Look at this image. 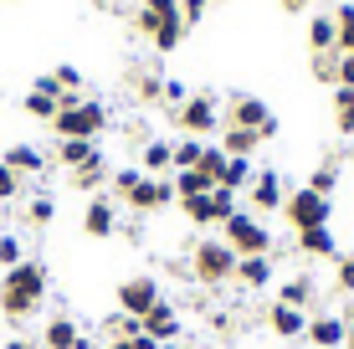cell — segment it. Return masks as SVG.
<instances>
[{"label":"cell","instance_id":"obj_1","mask_svg":"<svg viewBox=\"0 0 354 349\" xmlns=\"http://www.w3.org/2000/svg\"><path fill=\"white\" fill-rule=\"evenodd\" d=\"M46 287H52V278H46L41 262H16V267H6V278H0V314H6L10 323L41 314L46 303Z\"/></svg>","mask_w":354,"mask_h":349},{"label":"cell","instance_id":"obj_2","mask_svg":"<svg viewBox=\"0 0 354 349\" xmlns=\"http://www.w3.org/2000/svg\"><path fill=\"white\" fill-rule=\"evenodd\" d=\"M108 124H113V118H108V103L82 98V93H62V98H57V118H52L57 139H103Z\"/></svg>","mask_w":354,"mask_h":349},{"label":"cell","instance_id":"obj_3","mask_svg":"<svg viewBox=\"0 0 354 349\" xmlns=\"http://www.w3.org/2000/svg\"><path fill=\"white\" fill-rule=\"evenodd\" d=\"M221 242L236 252V257H272L277 252V232L262 221L257 211H231L226 221H221Z\"/></svg>","mask_w":354,"mask_h":349},{"label":"cell","instance_id":"obj_4","mask_svg":"<svg viewBox=\"0 0 354 349\" xmlns=\"http://www.w3.org/2000/svg\"><path fill=\"white\" fill-rule=\"evenodd\" d=\"M236 272V252H231L221 236H195L190 242V278L201 287H221Z\"/></svg>","mask_w":354,"mask_h":349},{"label":"cell","instance_id":"obj_5","mask_svg":"<svg viewBox=\"0 0 354 349\" xmlns=\"http://www.w3.org/2000/svg\"><path fill=\"white\" fill-rule=\"evenodd\" d=\"M277 216H283V226L298 236V232H313V226H328V216H334V200H324L319 190H308V185H292Z\"/></svg>","mask_w":354,"mask_h":349},{"label":"cell","instance_id":"obj_6","mask_svg":"<svg viewBox=\"0 0 354 349\" xmlns=\"http://www.w3.org/2000/svg\"><path fill=\"white\" fill-rule=\"evenodd\" d=\"M175 124L195 139H216L226 129V118H221V103H216L211 93H190V98L175 108Z\"/></svg>","mask_w":354,"mask_h":349},{"label":"cell","instance_id":"obj_7","mask_svg":"<svg viewBox=\"0 0 354 349\" xmlns=\"http://www.w3.org/2000/svg\"><path fill=\"white\" fill-rule=\"evenodd\" d=\"M165 298V287H160V278L154 272H133V278H124L113 287V303H118V314H133V319H144L154 303Z\"/></svg>","mask_w":354,"mask_h":349},{"label":"cell","instance_id":"obj_8","mask_svg":"<svg viewBox=\"0 0 354 349\" xmlns=\"http://www.w3.org/2000/svg\"><path fill=\"white\" fill-rule=\"evenodd\" d=\"M124 206L133 216H160V211H169V206H175V185H169V175H144Z\"/></svg>","mask_w":354,"mask_h":349},{"label":"cell","instance_id":"obj_9","mask_svg":"<svg viewBox=\"0 0 354 349\" xmlns=\"http://www.w3.org/2000/svg\"><path fill=\"white\" fill-rule=\"evenodd\" d=\"M139 31L149 36L154 52H165V57L180 52V46H185V36H190V26H185L180 16H154V10H144V6H139Z\"/></svg>","mask_w":354,"mask_h":349},{"label":"cell","instance_id":"obj_10","mask_svg":"<svg viewBox=\"0 0 354 349\" xmlns=\"http://www.w3.org/2000/svg\"><path fill=\"white\" fill-rule=\"evenodd\" d=\"M288 180L277 175V170H257L252 175V185H247V200H252V211L257 216H277L283 211V200H288Z\"/></svg>","mask_w":354,"mask_h":349},{"label":"cell","instance_id":"obj_11","mask_svg":"<svg viewBox=\"0 0 354 349\" xmlns=\"http://www.w3.org/2000/svg\"><path fill=\"white\" fill-rule=\"evenodd\" d=\"M283 272H277V252L272 257H236V272H231V283L247 287V293H267Z\"/></svg>","mask_w":354,"mask_h":349},{"label":"cell","instance_id":"obj_12","mask_svg":"<svg viewBox=\"0 0 354 349\" xmlns=\"http://www.w3.org/2000/svg\"><path fill=\"white\" fill-rule=\"evenodd\" d=\"M118 226H124V221H118V200L113 196H93L88 206H82V232H88L93 242H108Z\"/></svg>","mask_w":354,"mask_h":349},{"label":"cell","instance_id":"obj_13","mask_svg":"<svg viewBox=\"0 0 354 349\" xmlns=\"http://www.w3.org/2000/svg\"><path fill=\"white\" fill-rule=\"evenodd\" d=\"M139 323H144V334H149L154 344H175V339H185V319H180V308H175V303H165V298H160V303H154Z\"/></svg>","mask_w":354,"mask_h":349},{"label":"cell","instance_id":"obj_14","mask_svg":"<svg viewBox=\"0 0 354 349\" xmlns=\"http://www.w3.org/2000/svg\"><path fill=\"white\" fill-rule=\"evenodd\" d=\"M344 334H349V319L344 314H308V349H344Z\"/></svg>","mask_w":354,"mask_h":349},{"label":"cell","instance_id":"obj_15","mask_svg":"<svg viewBox=\"0 0 354 349\" xmlns=\"http://www.w3.org/2000/svg\"><path fill=\"white\" fill-rule=\"evenodd\" d=\"M221 118L231 129H262L267 118H272V108H267V98H257V93H236V98L221 108Z\"/></svg>","mask_w":354,"mask_h":349},{"label":"cell","instance_id":"obj_16","mask_svg":"<svg viewBox=\"0 0 354 349\" xmlns=\"http://www.w3.org/2000/svg\"><path fill=\"white\" fill-rule=\"evenodd\" d=\"M41 349H93V344H88V334H82V323L72 314H52L46 329H41Z\"/></svg>","mask_w":354,"mask_h":349},{"label":"cell","instance_id":"obj_17","mask_svg":"<svg viewBox=\"0 0 354 349\" xmlns=\"http://www.w3.org/2000/svg\"><path fill=\"white\" fill-rule=\"evenodd\" d=\"M267 329H272L277 344H303L308 314H303V308H288V303H272V308H267Z\"/></svg>","mask_w":354,"mask_h":349},{"label":"cell","instance_id":"obj_18","mask_svg":"<svg viewBox=\"0 0 354 349\" xmlns=\"http://www.w3.org/2000/svg\"><path fill=\"white\" fill-rule=\"evenodd\" d=\"M313 298H319V278H313V272H288V278H277V303L308 314Z\"/></svg>","mask_w":354,"mask_h":349},{"label":"cell","instance_id":"obj_19","mask_svg":"<svg viewBox=\"0 0 354 349\" xmlns=\"http://www.w3.org/2000/svg\"><path fill=\"white\" fill-rule=\"evenodd\" d=\"M292 242H298V252H303L308 262H334V257H339V236H334V226H313V232H298Z\"/></svg>","mask_w":354,"mask_h":349},{"label":"cell","instance_id":"obj_20","mask_svg":"<svg viewBox=\"0 0 354 349\" xmlns=\"http://www.w3.org/2000/svg\"><path fill=\"white\" fill-rule=\"evenodd\" d=\"M139 170L144 175H175V144H169V139H144Z\"/></svg>","mask_w":354,"mask_h":349},{"label":"cell","instance_id":"obj_21","mask_svg":"<svg viewBox=\"0 0 354 349\" xmlns=\"http://www.w3.org/2000/svg\"><path fill=\"white\" fill-rule=\"evenodd\" d=\"M72 175V190H88V196H103L108 190V175H113V164L97 154V160H88V164H77V170H67Z\"/></svg>","mask_w":354,"mask_h":349},{"label":"cell","instance_id":"obj_22","mask_svg":"<svg viewBox=\"0 0 354 349\" xmlns=\"http://www.w3.org/2000/svg\"><path fill=\"white\" fill-rule=\"evenodd\" d=\"M0 164H10V170L26 180V175H41V170H46V154L36 149V144H10V149L0 154Z\"/></svg>","mask_w":354,"mask_h":349},{"label":"cell","instance_id":"obj_23","mask_svg":"<svg viewBox=\"0 0 354 349\" xmlns=\"http://www.w3.org/2000/svg\"><path fill=\"white\" fill-rule=\"evenodd\" d=\"M97 139H62L57 144V164H62V170H77V164H88V160H97Z\"/></svg>","mask_w":354,"mask_h":349},{"label":"cell","instance_id":"obj_24","mask_svg":"<svg viewBox=\"0 0 354 349\" xmlns=\"http://www.w3.org/2000/svg\"><path fill=\"white\" fill-rule=\"evenodd\" d=\"M216 144H221L226 154H241V160H252V154L262 149V134H257V129H231V124H226Z\"/></svg>","mask_w":354,"mask_h":349},{"label":"cell","instance_id":"obj_25","mask_svg":"<svg viewBox=\"0 0 354 349\" xmlns=\"http://www.w3.org/2000/svg\"><path fill=\"white\" fill-rule=\"evenodd\" d=\"M334 41H339L334 16H324V10H319V16L308 21V46H313V57H319V52H334Z\"/></svg>","mask_w":354,"mask_h":349},{"label":"cell","instance_id":"obj_26","mask_svg":"<svg viewBox=\"0 0 354 349\" xmlns=\"http://www.w3.org/2000/svg\"><path fill=\"white\" fill-rule=\"evenodd\" d=\"M252 175H257V170H252V160L226 154V170H221V180H216V185H226V190H236V196H241V190L252 185Z\"/></svg>","mask_w":354,"mask_h":349},{"label":"cell","instance_id":"obj_27","mask_svg":"<svg viewBox=\"0 0 354 349\" xmlns=\"http://www.w3.org/2000/svg\"><path fill=\"white\" fill-rule=\"evenodd\" d=\"M334 129L354 139V88H334Z\"/></svg>","mask_w":354,"mask_h":349},{"label":"cell","instance_id":"obj_28","mask_svg":"<svg viewBox=\"0 0 354 349\" xmlns=\"http://www.w3.org/2000/svg\"><path fill=\"white\" fill-rule=\"evenodd\" d=\"M139 180H144V170H139V164H124V170H113V175H108V190H103V196H113V200H129Z\"/></svg>","mask_w":354,"mask_h":349},{"label":"cell","instance_id":"obj_29","mask_svg":"<svg viewBox=\"0 0 354 349\" xmlns=\"http://www.w3.org/2000/svg\"><path fill=\"white\" fill-rule=\"evenodd\" d=\"M303 185H308V190H319V196H324V200H334V190H339V164H334V160H324V164H313V175H308V180H303Z\"/></svg>","mask_w":354,"mask_h":349},{"label":"cell","instance_id":"obj_30","mask_svg":"<svg viewBox=\"0 0 354 349\" xmlns=\"http://www.w3.org/2000/svg\"><path fill=\"white\" fill-rule=\"evenodd\" d=\"M195 170H201V175L216 185V180H221V170H226V149H221L216 139H205V149H201V164H195Z\"/></svg>","mask_w":354,"mask_h":349},{"label":"cell","instance_id":"obj_31","mask_svg":"<svg viewBox=\"0 0 354 349\" xmlns=\"http://www.w3.org/2000/svg\"><path fill=\"white\" fill-rule=\"evenodd\" d=\"M57 98H62V93H36V88H31L21 108H26L31 118H41V124H52V118H57Z\"/></svg>","mask_w":354,"mask_h":349},{"label":"cell","instance_id":"obj_32","mask_svg":"<svg viewBox=\"0 0 354 349\" xmlns=\"http://www.w3.org/2000/svg\"><path fill=\"white\" fill-rule=\"evenodd\" d=\"M201 149H205V139H195V134L175 139V170H195V164H201Z\"/></svg>","mask_w":354,"mask_h":349},{"label":"cell","instance_id":"obj_33","mask_svg":"<svg viewBox=\"0 0 354 349\" xmlns=\"http://www.w3.org/2000/svg\"><path fill=\"white\" fill-rule=\"evenodd\" d=\"M16 262H26V242L16 232H0V267H16Z\"/></svg>","mask_w":354,"mask_h":349},{"label":"cell","instance_id":"obj_34","mask_svg":"<svg viewBox=\"0 0 354 349\" xmlns=\"http://www.w3.org/2000/svg\"><path fill=\"white\" fill-rule=\"evenodd\" d=\"M26 216H31V226H52V221H57V200H52V196H31Z\"/></svg>","mask_w":354,"mask_h":349},{"label":"cell","instance_id":"obj_35","mask_svg":"<svg viewBox=\"0 0 354 349\" xmlns=\"http://www.w3.org/2000/svg\"><path fill=\"white\" fill-rule=\"evenodd\" d=\"M334 287L339 293H354V252H339L334 257Z\"/></svg>","mask_w":354,"mask_h":349},{"label":"cell","instance_id":"obj_36","mask_svg":"<svg viewBox=\"0 0 354 349\" xmlns=\"http://www.w3.org/2000/svg\"><path fill=\"white\" fill-rule=\"evenodd\" d=\"M52 77H57V88H62V93H82V67H72V62H62V67L52 72Z\"/></svg>","mask_w":354,"mask_h":349},{"label":"cell","instance_id":"obj_37","mask_svg":"<svg viewBox=\"0 0 354 349\" xmlns=\"http://www.w3.org/2000/svg\"><path fill=\"white\" fill-rule=\"evenodd\" d=\"M334 88H354V57L349 52L334 57Z\"/></svg>","mask_w":354,"mask_h":349},{"label":"cell","instance_id":"obj_38","mask_svg":"<svg viewBox=\"0 0 354 349\" xmlns=\"http://www.w3.org/2000/svg\"><path fill=\"white\" fill-rule=\"evenodd\" d=\"M205 10H211V0H180V21H185V26H201Z\"/></svg>","mask_w":354,"mask_h":349},{"label":"cell","instance_id":"obj_39","mask_svg":"<svg viewBox=\"0 0 354 349\" xmlns=\"http://www.w3.org/2000/svg\"><path fill=\"white\" fill-rule=\"evenodd\" d=\"M21 196V175L10 170V164H0V206H6V200H16Z\"/></svg>","mask_w":354,"mask_h":349},{"label":"cell","instance_id":"obj_40","mask_svg":"<svg viewBox=\"0 0 354 349\" xmlns=\"http://www.w3.org/2000/svg\"><path fill=\"white\" fill-rule=\"evenodd\" d=\"M211 206H216V216H221V221H226V216H231V211H236V190H226V185H216V190H211Z\"/></svg>","mask_w":354,"mask_h":349},{"label":"cell","instance_id":"obj_41","mask_svg":"<svg viewBox=\"0 0 354 349\" xmlns=\"http://www.w3.org/2000/svg\"><path fill=\"white\" fill-rule=\"evenodd\" d=\"M160 98L180 108V103H185V98H190V88H185V82H180V77H165V93H160ZM175 108H169V113H175Z\"/></svg>","mask_w":354,"mask_h":349},{"label":"cell","instance_id":"obj_42","mask_svg":"<svg viewBox=\"0 0 354 349\" xmlns=\"http://www.w3.org/2000/svg\"><path fill=\"white\" fill-rule=\"evenodd\" d=\"M165 93V77H139V103H160Z\"/></svg>","mask_w":354,"mask_h":349},{"label":"cell","instance_id":"obj_43","mask_svg":"<svg viewBox=\"0 0 354 349\" xmlns=\"http://www.w3.org/2000/svg\"><path fill=\"white\" fill-rule=\"evenodd\" d=\"M313 77H319V82H334V57H328V52L313 57Z\"/></svg>","mask_w":354,"mask_h":349},{"label":"cell","instance_id":"obj_44","mask_svg":"<svg viewBox=\"0 0 354 349\" xmlns=\"http://www.w3.org/2000/svg\"><path fill=\"white\" fill-rule=\"evenodd\" d=\"M144 10H154V16H180V0H144Z\"/></svg>","mask_w":354,"mask_h":349},{"label":"cell","instance_id":"obj_45","mask_svg":"<svg viewBox=\"0 0 354 349\" xmlns=\"http://www.w3.org/2000/svg\"><path fill=\"white\" fill-rule=\"evenodd\" d=\"M257 134H262V144H267V139H277V134H283V118H277V113H272V118H267V124L257 129Z\"/></svg>","mask_w":354,"mask_h":349},{"label":"cell","instance_id":"obj_46","mask_svg":"<svg viewBox=\"0 0 354 349\" xmlns=\"http://www.w3.org/2000/svg\"><path fill=\"white\" fill-rule=\"evenodd\" d=\"M124 349H160V344H154L149 334H133V339H124Z\"/></svg>","mask_w":354,"mask_h":349},{"label":"cell","instance_id":"obj_47","mask_svg":"<svg viewBox=\"0 0 354 349\" xmlns=\"http://www.w3.org/2000/svg\"><path fill=\"white\" fill-rule=\"evenodd\" d=\"M277 6H283V10H288V16H303V10H308V6H313V0H277Z\"/></svg>","mask_w":354,"mask_h":349},{"label":"cell","instance_id":"obj_48","mask_svg":"<svg viewBox=\"0 0 354 349\" xmlns=\"http://www.w3.org/2000/svg\"><path fill=\"white\" fill-rule=\"evenodd\" d=\"M6 349H31L26 339H6Z\"/></svg>","mask_w":354,"mask_h":349},{"label":"cell","instance_id":"obj_49","mask_svg":"<svg viewBox=\"0 0 354 349\" xmlns=\"http://www.w3.org/2000/svg\"><path fill=\"white\" fill-rule=\"evenodd\" d=\"M344 349H354V323H349V334H344Z\"/></svg>","mask_w":354,"mask_h":349},{"label":"cell","instance_id":"obj_50","mask_svg":"<svg viewBox=\"0 0 354 349\" xmlns=\"http://www.w3.org/2000/svg\"><path fill=\"white\" fill-rule=\"evenodd\" d=\"M160 349H185V339H175V344H160Z\"/></svg>","mask_w":354,"mask_h":349},{"label":"cell","instance_id":"obj_51","mask_svg":"<svg viewBox=\"0 0 354 349\" xmlns=\"http://www.w3.org/2000/svg\"><path fill=\"white\" fill-rule=\"evenodd\" d=\"M277 349H308V344H277Z\"/></svg>","mask_w":354,"mask_h":349},{"label":"cell","instance_id":"obj_52","mask_svg":"<svg viewBox=\"0 0 354 349\" xmlns=\"http://www.w3.org/2000/svg\"><path fill=\"white\" fill-rule=\"evenodd\" d=\"M0 226H6V206H0Z\"/></svg>","mask_w":354,"mask_h":349}]
</instances>
